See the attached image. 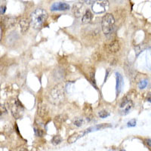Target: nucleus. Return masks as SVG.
I'll list each match as a JSON object with an SVG mask.
<instances>
[{"mask_svg":"<svg viewBox=\"0 0 151 151\" xmlns=\"http://www.w3.org/2000/svg\"><path fill=\"white\" fill-rule=\"evenodd\" d=\"M48 18V13L42 9H37L31 14V25L34 29H39L44 25Z\"/></svg>","mask_w":151,"mask_h":151,"instance_id":"nucleus-1","label":"nucleus"},{"mask_svg":"<svg viewBox=\"0 0 151 151\" xmlns=\"http://www.w3.org/2000/svg\"><path fill=\"white\" fill-rule=\"evenodd\" d=\"M64 87L61 84L57 85L56 86L53 88L50 93V98L51 101L55 104L61 103L64 99Z\"/></svg>","mask_w":151,"mask_h":151,"instance_id":"nucleus-2","label":"nucleus"},{"mask_svg":"<svg viewBox=\"0 0 151 151\" xmlns=\"http://www.w3.org/2000/svg\"><path fill=\"white\" fill-rule=\"evenodd\" d=\"M115 20L111 14H106L102 18L101 27L102 31L105 35H109L112 33L114 29Z\"/></svg>","mask_w":151,"mask_h":151,"instance_id":"nucleus-3","label":"nucleus"},{"mask_svg":"<svg viewBox=\"0 0 151 151\" xmlns=\"http://www.w3.org/2000/svg\"><path fill=\"white\" fill-rule=\"evenodd\" d=\"M109 7V2L108 1H98L94 2L92 5V10L94 13L96 14H101L106 12Z\"/></svg>","mask_w":151,"mask_h":151,"instance_id":"nucleus-4","label":"nucleus"},{"mask_svg":"<svg viewBox=\"0 0 151 151\" xmlns=\"http://www.w3.org/2000/svg\"><path fill=\"white\" fill-rule=\"evenodd\" d=\"M84 6L83 4L81 2H77V3L74 4L73 6V13L74 14V16L76 17H81V16L84 14Z\"/></svg>","mask_w":151,"mask_h":151,"instance_id":"nucleus-5","label":"nucleus"},{"mask_svg":"<svg viewBox=\"0 0 151 151\" xmlns=\"http://www.w3.org/2000/svg\"><path fill=\"white\" fill-rule=\"evenodd\" d=\"M49 113V109L48 106L44 103H40L38 106V115L42 118H45L48 116Z\"/></svg>","mask_w":151,"mask_h":151,"instance_id":"nucleus-6","label":"nucleus"},{"mask_svg":"<svg viewBox=\"0 0 151 151\" xmlns=\"http://www.w3.org/2000/svg\"><path fill=\"white\" fill-rule=\"evenodd\" d=\"M70 9V5L66 2H55L51 6L52 11H67Z\"/></svg>","mask_w":151,"mask_h":151,"instance_id":"nucleus-7","label":"nucleus"},{"mask_svg":"<svg viewBox=\"0 0 151 151\" xmlns=\"http://www.w3.org/2000/svg\"><path fill=\"white\" fill-rule=\"evenodd\" d=\"M86 134H87L86 131H83V132L81 131V132H76V133L73 134L72 135H70V137H69V138L67 139V142L69 144H73V143L76 142L77 140H79L80 137L84 136Z\"/></svg>","mask_w":151,"mask_h":151,"instance_id":"nucleus-8","label":"nucleus"},{"mask_svg":"<svg viewBox=\"0 0 151 151\" xmlns=\"http://www.w3.org/2000/svg\"><path fill=\"white\" fill-rule=\"evenodd\" d=\"M92 13L91 12V11L89 9H86V12H85L84 14H83V17H82V23L84 24H89L90 22L92 20Z\"/></svg>","mask_w":151,"mask_h":151,"instance_id":"nucleus-9","label":"nucleus"},{"mask_svg":"<svg viewBox=\"0 0 151 151\" xmlns=\"http://www.w3.org/2000/svg\"><path fill=\"white\" fill-rule=\"evenodd\" d=\"M20 27H21V31L22 33H25L28 30L29 27V21L27 18H22L21 21H19Z\"/></svg>","mask_w":151,"mask_h":151,"instance_id":"nucleus-10","label":"nucleus"},{"mask_svg":"<svg viewBox=\"0 0 151 151\" xmlns=\"http://www.w3.org/2000/svg\"><path fill=\"white\" fill-rule=\"evenodd\" d=\"M116 92L117 94H119L122 89V87L123 86V78L122 75L119 73H116Z\"/></svg>","mask_w":151,"mask_h":151,"instance_id":"nucleus-11","label":"nucleus"},{"mask_svg":"<svg viewBox=\"0 0 151 151\" xmlns=\"http://www.w3.org/2000/svg\"><path fill=\"white\" fill-rule=\"evenodd\" d=\"M66 119H67V116L61 114V115H58L55 117V119H54V122H55L57 128H60L62 124L65 122Z\"/></svg>","mask_w":151,"mask_h":151,"instance_id":"nucleus-12","label":"nucleus"},{"mask_svg":"<svg viewBox=\"0 0 151 151\" xmlns=\"http://www.w3.org/2000/svg\"><path fill=\"white\" fill-rule=\"evenodd\" d=\"M119 48H120V45H119V43L117 40L111 42L109 45V50L112 53H116V52H119Z\"/></svg>","mask_w":151,"mask_h":151,"instance_id":"nucleus-13","label":"nucleus"},{"mask_svg":"<svg viewBox=\"0 0 151 151\" xmlns=\"http://www.w3.org/2000/svg\"><path fill=\"white\" fill-rule=\"evenodd\" d=\"M133 106H134V104L131 101L128 104H126L124 106L123 108L121 109V114L122 115H126V114H128L130 112V110L133 108Z\"/></svg>","mask_w":151,"mask_h":151,"instance_id":"nucleus-14","label":"nucleus"},{"mask_svg":"<svg viewBox=\"0 0 151 151\" xmlns=\"http://www.w3.org/2000/svg\"><path fill=\"white\" fill-rule=\"evenodd\" d=\"M84 112L87 116V119H88V120H90L92 119V109L90 105L86 104L84 107Z\"/></svg>","mask_w":151,"mask_h":151,"instance_id":"nucleus-15","label":"nucleus"},{"mask_svg":"<svg viewBox=\"0 0 151 151\" xmlns=\"http://www.w3.org/2000/svg\"><path fill=\"white\" fill-rule=\"evenodd\" d=\"M62 141V138L59 135H55L54 136L52 140V143L54 144V145H58V144H60Z\"/></svg>","mask_w":151,"mask_h":151,"instance_id":"nucleus-16","label":"nucleus"},{"mask_svg":"<svg viewBox=\"0 0 151 151\" xmlns=\"http://www.w3.org/2000/svg\"><path fill=\"white\" fill-rule=\"evenodd\" d=\"M98 116H99L101 118L104 119L106 118L107 116H110V113L107 111H106V110H101V111H100L99 113H98Z\"/></svg>","mask_w":151,"mask_h":151,"instance_id":"nucleus-17","label":"nucleus"},{"mask_svg":"<svg viewBox=\"0 0 151 151\" xmlns=\"http://www.w3.org/2000/svg\"><path fill=\"white\" fill-rule=\"evenodd\" d=\"M147 86V79L141 81V82L138 83V87H139V88H141V89H143L144 88H146Z\"/></svg>","mask_w":151,"mask_h":151,"instance_id":"nucleus-18","label":"nucleus"},{"mask_svg":"<svg viewBox=\"0 0 151 151\" xmlns=\"http://www.w3.org/2000/svg\"><path fill=\"white\" fill-rule=\"evenodd\" d=\"M74 125H76V126H77V127H80L81 125H83V119H80V118H78L76 119L75 121H74Z\"/></svg>","mask_w":151,"mask_h":151,"instance_id":"nucleus-19","label":"nucleus"},{"mask_svg":"<svg viewBox=\"0 0 151 151\" xmlns=\"http://www.w3.org/2000/svg\"><path fill=\"white\" fill-rule=\"evenodd\" d=\"M35 129V134H36V136H38V137H42L43 134V132L42 129H39V128H34Z\"/></svg>","mask_w":151,"mask_h":151,"instance_id":"nucleus-20","label":"nucleus"},{"mask_svg":"<svg viewBox=\"0 0 151 151\" xmlns=\"http://www.w3.org/2000/svg\"><path fill=\"white\" fill-rule=\"evenodd\" d=\"M135 125H136L135 119H132V120H130L129 122H128V126H129V127H134V126H135Z\"/></svg>","mask_w":151,"mask_h":151,"instance_id":"nucleus-21","label":"nucleus"},{"mask_svg":"<svg viewBox=\"0 0 151 151\" xmlns=\"http://www.w3.org/2000/svg\"><path fill=\"white\" fill-rule=\"evenodd\" d=\"M6 113V110H5V106L3 105L0 104V116H2L3 113Z\"/></svg>","mask_w":151,"mask_h":151,"instance_id":"nucleus-22","label":"nucleus"},{"mask_svg":"<svg viewBox=\"0 0 151 151\" xmlns=\"http://www.w3.org/2000/svg\"><path fill=\"white\" fill-rule=\"evenodd\" d=\"M5 9H6V7H5V6H1V7H0V14H5Z\"/></svg>","mask_w":151,"mask_h":151,"instance_id":"nucleus-23","label":"nucleus"},{"mask_svg":"<svg viewBox=\"0 0 151 151\" xmlns=\"http://www.w3.org/2000/svg\"><path fill=\"white\" fill-rule=\"evenodd\" d=\"M147 101L149 102H151V92H149L147 93Z\"/></svg>","mask_w":151,"mask_h":151,"instance_id":"nucleus-24","label":"nucleus"},{"mask_svg":"<svg viewBox=\"0 0 151 151\" xmlns=\"http://www.w3.org/2000/svg\"><path fill=\"white\" fill-rule=\"evenodd\" d=\"M147 144H148V145H149V146L151 147V140L149 139V140H147Z\"/></svg>","mask_w":151,"mask_h":151,"instance_id":"nucleus-25","label":"nucleus"},{"mask_svg":"<svg viewBox=\"0 0 151 151\" xmlns=\"http://www.w3.org/2000/svg\"><path fill=\"white\" fill-rule=\"evenodd\" d=\"M19 151H27V150L26 148H21V149L19 150Z\"/></svg>","mask_w":151,"mask_h":151,"instance_id":"nucleus-26","label":"nucleus"},{"mask_svg":"<svg viewBox=\"0 0 151 151\" xmlns=\"http://www.w3.org/2000/svg\"><path fill=\"white\" fill-rule=\"evenodd\" d=\"M120 151H125V150H120Z\"/></svg>","mask_w":151,"mask_h":151,"instance_id":"nucleus-27","label":"nucleus"}]
</instances>
